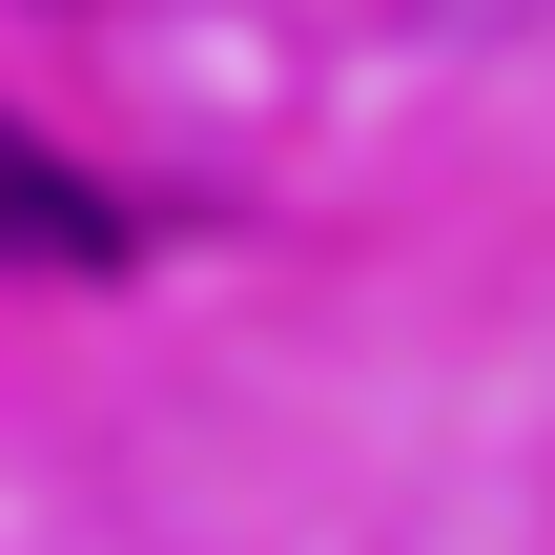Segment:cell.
Masks as SVG:
<instances>
[{"instance_id": "cell-1", "label": "cell", "mask_w": 555, "mask_h": 555, "mask_svg": "<svg viewBox=\"0 0 555 555\" xmlns=\"http://www.w3.org/2000/svg\"><path fill=\"white\" fill-rule=\"evenodd\" d=\"M0 268H124V206L62 144H21V124H0Z\"/></svg>"}]
</instances>
